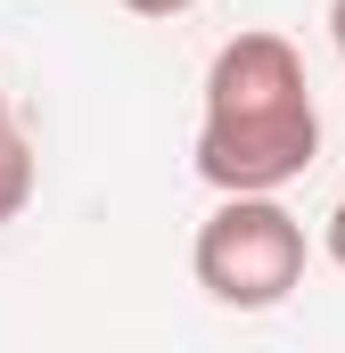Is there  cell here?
<instances>
[{
  "mask_svg": "<svg viewBox=\"0 0 345 353\" xmlns=\"http://www.w3.org/2000/svg\"><path fill=\"white\" fill-rule=\"evenodd\" d=\"M304 222L279 205V189H230L206 222H197V247L189 271L214 304L230 312H271L304 288Z\"/></svg>",
  "mask_w": 345,
  "mask_h": 353,
  "instance_id": "7a4b0ae2",
  "label": "cell"
},
{
  "mask_svg": "<svg viewBox=\"0 0 345 353\" xmlns=\"http://www.w3.org/2000/svg\"><path fill=\"white\" fill-rule=\"evenodd\" d=\"M329 263L345 271V197H337V214H329Z\"/></svg>",
  "mask_w": 345,
  "mask_h": 353,
  "instance_id": "5b68a950",
  "label": "cell"
},
{
  "mask_svg": "<svg viewBox=\"0 0 345 353\" xmlns=\"http://www.w3.org/2000/svg\"><path fill=\"white\" fill-rule=\"evenodd\" d=\"M329 41H337V58H345V0H329Z\"/></svg>",
  "mask_w": 345,
  "mask_h": 353,
  "instance_id": "8992f818",
  "label": "cell"
},
{
  "mask_svg": "<svg viewBox=\"0 0 345 353\" xmlns=\"http://www.w3.org/2000/svg\"><path fill=\"white\" fill-rule=\"evenodd\" d=\"M25 197H33V140H25V123L0 107V222H17Z\"/></svg>",
  "mask_w": 345,
  "mask_h": 353,
  "instance_id": "3957f363",
  "label": "cell"
},
{
  "mask_svg": "<svg viewBox=\"0 0 345 353\" xmlns=\"http://www.w3.org/2000/svg\"><path fill=\"white\" fill-rule=\"evenodd\" d=\"M124 8H132V17H189L197 0H124Z\"/></svg>",
  "mask_w": 345,
  "mask_h": 353,
  "instance_id": "277c9868",
  "label": "cell"
},
{
  "mask_svg": "<svg viewBox=\"0 0 345 353\" xmlns=\"http://www.w3.org/2000/svg\"><path fill=\"white\" fill-rule=\"evenodd\" d=\"M321 157V107L288 33H230L206 66L197 115V181L206 189H288Z\"/></svg>",
  "mask_w": 345,
  "mask_h": 353,
  "instance_id": "6da1fadb",
  "label": "cell"
}]
</instances>
